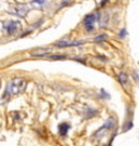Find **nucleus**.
Listing matches in <instances>:
<instances>
[{
    "label": "nucleus",
    "mask_w": 139,
    "mask_h": 146,
    "mask_svg": "<svg viewBox=\"0 0 139 146\" xmlns=\"http://www.w3.org/2000/svg\"><path fill=\"white\" fill-rule=\"evenodd\" d=\"M51 60H63V58H66L65 55H51L50 56Z\"/></svg>",
    "instance_id": "9"
},
{
    "label": "nucleus",
    "mask_w": 139,
    "mask_h": 146,
    "mask_svg": "<svg viewBox=\"0 0 139 146\" xmlns=\"http://www.w3.org/2000/svg\"><path fill=\"white\" fill-rule=\"evenodd\" d=\"M44 2V0H34V3H39V5H42Z\"/></svg>",
    "instance_id": "10"
},
{
    "label": "nucleus",
    "mask_w": 139,
    "mask_h": 146,
    "mask_svg": "<svg viewBox=\"0 0 139 146\" xmlns=\"http://www.w3.org/2000/svg\"><path fill=\"white\" fill-rule=\"evenodd\" d=\"M51 52V50L50 49H39V50H36L35 52L31 53V55H34V56H45L47 53Z\"/></svg>",
    "instance_id": "7"
},
{
    "label": "nucleus",
    "mask_w": 139,
    "mask_h": 146,
    "mask_svg": "<svg viewBox=\"0 0 139 146\" xmlns=\"http://www.w3.org/2000/svg\"><path fill=\"white\" fill-rule=\"evenodd\" d=\"M95 21H96V15L95 14H90L88 15L85 19H84V25H85V28L88 31H92L93 27H94V24H95Z\"/></svg>",
    "instance_id": "4"
},
{
    "label": "nucleus",
    "mask_w": 139,
    "mask_h": 146,
    "mask_svg": "<svg viewBox=\"0 0 139 146\" xmlns=\"http://www.w3.org/2000/svg\"><path fill=\"white\" fill-rule=\"evenodd\" d=\"M28 11H29V8L26 5H18L13 8L12 13L17 16H20V17H24L28 13Z\"/></svg>",
    "instance_id": "3"
},
{
    "label": "nucleus",
    "mask_w": 139,
    "mask_h": 146,
    "mask_svg": "<svg viewBox=\"0 0 139 146\" xmlns=\"http://www.w3.org/2000/svg\"><path fill=\"white\" fill-rule=\"evenodd\" d=\"M83 41H59L55 43L56 47H74V46H80L82 44Z\"/></svg>",
    "instance_id": "5"
},
{
    "label": "nucleus",
    "mask_w": 139,
    "mask_h": 146,
    "mask_svg": "<svg viewBox=\"0 0 139 146\" xmlns=\"http://www.w3.org/2000/svg\"><path fill=\"white\" fill-rule=\"evenodd\" d=\"M5 29L9 35H15L21 31L22 25L18 21H9L5 23Z\"/></svg>",
    "instance_id": "2"
},
{
    "label": "nucleus",
    "mask_w": 139,
    "mask_h": 146,
    "mask_svg": "<svg viewBox=\"0 0 139 146\" xmlns=\"http://www.w3.org/2000/svg\"><path fill=\"white\" fill-rule=\"evenodd\" d=\"M26 86H27V82H26L25 79H13V80H11L10 82L7 84L5 95V96H12V95H16V94L22 93V92H24V90L26 89Z\"/></svg>",
    "instance_id": "1"
},
{
    "label": "nucleus",
    "mask_w": 139,
    "mask_h": 146,
    "mask_svg": "<svg viewBox=\"0 0 139 146\" xmlns=\"http://www.w3.org/2000/svg\"><path fill=\"white\" fill-rule=\"evenodd\" d=\"M119 79H120L121 84L125 86V84H127V80H128V77H127V75H126V74L122 73V74H120V75H119Z\"/></svg>",
    "instance_id": "8"
},
{
    "label": "nucleus",
    "mask_w": 139,
    "mask_h": 146,
    "mask_svg": "<svg viewBox=\"0 0 139 146\" xmlns=\"http://www.w3.org/2000/svg\"><path fill=\"white\" fill-rule=\"evenodd\" d=\"M69 125L66 123V122H63L61 125H58V132H59V134L61 135H66L67 134L68 130H69Z\"/></svg>",
    "instance_id": "6"
}]
</instances>
